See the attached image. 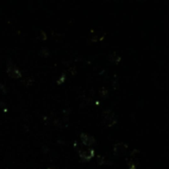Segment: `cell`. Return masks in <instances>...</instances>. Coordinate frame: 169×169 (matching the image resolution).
<instances>
[{
    "label": "cell",
    "mask_w": 169,
    "mask_h": 169,
    "mask_svg": "<svg viewBox=\"0 0 169 169\" xmlns=\"http://www.w3.org/2000/svg\"><path fill=\"white\" fill-rule=\"evenodd\" d=\"M109 60H111V61H114V62H117V61H120L121 60V57L118 56L117 53H111L109 56Z\"/></svg>",
    "instance_id": "obj_6"
},
{
    "label": "cell",
    "mask_w": 169,
    "mask_h": 169,
    "mask_svg": "<svg viewBox=\"0 0 169 169\" xmlns=\"http://www.w3.org/2000/svg\"><path fill=\"white\" fill-rule=\"evenodd\" d=\"M64 75H62L61 78H60V81H57V82H58V83H61V82L64 81Z\"/></svg>",
    "instance_id": "obj_8"
},
{
    "label": "cell",
    "mask_w": 169,
    "mask_h": 169,
    "mask_svg": "<svg viewBox=\"0 0 169 169\" xmlns=\"http://www.w3.org/2000/svg\"><path fill=\"white\" fill-rule=\"evenodd\" d=\"M95 154L94 152V149L91 147H85V148H81L79 150V155L83 160H90Z\"/></svg>",
    "instance_id": "obj_3"
},
{
    "label": "cell",
    "mask_w": 169,
    "mask_h": 169,
    "mask_svg": "<svg viewBox=\"0 0 169 169\" xmlns=\"http://www.w3.org/2000/svg\"><path fill=\"white\" fill-rule=\"evenodd\" d=\"M129 168H131V169H136V163H133V161H131V162H129Z\"/></svg>",
    "instance_id": "obj_7"
},
{
    "label": "cell",
    "mask_w": 169,
    "mask_h": 169,
    "mask_svg": "<svg viewBox=\"0 0 169 169\" xmlns=\"http://www.w3.org/2000/svg\"><path fill=\"white\" fill-rule=\"evenodd\" d=\"M7 72L12 78H19L21 77V71L16 65L13 64L12 62H8L7 64Z\"/></svg>",
    "instance_id": "obj_2"
},
{
    "label": "cell",
    "mask_w": 169,
    "mask_h": 169,
    "mask_svg": "<svg viewBox=\"0 0 169 169\" xmlns=\"http://www.w3.org/2000/svg\"><path fill=\"white\" fill-rule=\"evenodd\" d=\"M81 140H82V143H83L85 145H91L95 143V139L92 136L88 135V133H81Z\"/></svg>",
    "instance_id": "obj_5"
},
{
    "label": "cell",
    "mask_w": 169,
    "mask_h": 169,
    "mask_svg": "<svg viewBox=\"0 0 169 169\" xmlns=\"http://www.w3.org/2000/svg\"><path fill=\"white\" fill-rule=\"evenodd\" d=\"M128 145L123 143H118L114 145V153L116 155H123L127 151Z\"/></svg>",
    "instance_id": "obj_4"
},
{
    "label": "cell",
    "mask_w": 169,
    "mask_h": 169,
    "mask_svg": "<svg viewBox=\"0 0 169 169\" xmlns=\"http://www.w3.org/2000/svg\"><path fill=\"white\" fill-rule=\"evenodd\" d=\"M102 119H103L104 123L107 126H109V127H111V126L115 125L117 123L115 114H114L111 110H105V111L102 113Z\"/></svg>",
    "instance_id": "obj_1"
}]
</instances>
